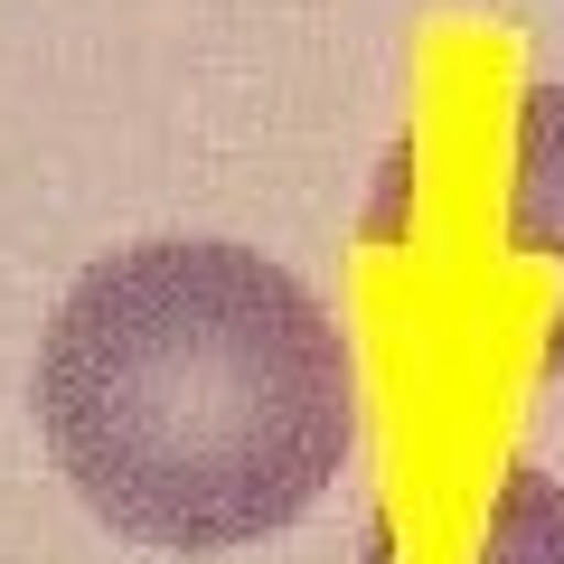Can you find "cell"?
Returning a JSON list of instances; mask_svg holds the SVG:
<instances>
[{"mask_svg": "<svg viewBox=\"0 0 564 564\" xmlns=\"http://www.w3.org/2000/svg\"><path fill=\"white\" fill-rule=\"evenodd\" d=\"M39 433L104 527L226 555L292 527L358 443V358L254 245L151 236L85 263L39 339Z\"/></svg>", "mask_w": 564, "mask_h": 564, "instance_id": "obj_1", "label": "cell"}, {"mask_svg": "<svg viewBox=\"0 0 564 564\" xmlns=\"http://www.w3.org/2000/svg\"><path fill=\"white\" fill-rule=\"evenodd\" d=\"M508 245L564 263V85L518 104V170H508ZM536 377H564V311L536 348Z\"/></svg>", "mask_w": 564, "mask_h": 564, "instance_id": "obj_2", "label": "cell"}, {"mask_svg": "<svg viewBox=\"0 0 564 564\" xmlns=\"http://www.w3.org/2000/svg\"><path fill=\"white\" fill-rule=\"evenodd\" d=\"M470 564H564V480H545L536 462H508Z\"/></svg>", "mask_w": 564, "mask_h": 564, "instance_id": "obj_3", "label": "cell"}]
</instances>
